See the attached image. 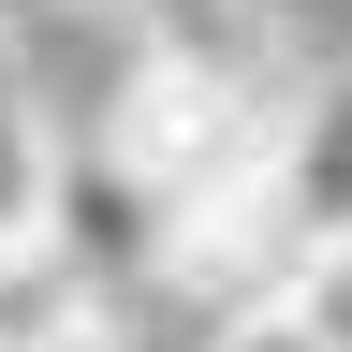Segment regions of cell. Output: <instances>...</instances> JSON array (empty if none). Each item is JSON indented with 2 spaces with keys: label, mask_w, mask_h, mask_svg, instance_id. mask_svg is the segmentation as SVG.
<instances>
[{
  "label": "cell",
  "mask_w": 352,
  "mask_h": 352,
  "mask_svg": "<svg viewBox=\"0 0 352 352\" xmlns=\"http://www.w3.org/2000/svg\"><path fill=\"white\" fill-rule=\"evenodd\" d=\"M88 294H103V279H88V264H74L59 235H30V250H0V352H59L74 323H103Z\"/></svg>",
  "instance_id": "6da1fadb"
},
{
  "label": "cell",
  "mask_w": 352,
  "mask_h": 352,
  "mask_svg": "<svg viewBox=\"0 0 352 352\" xmlns=\"http://www.w3.org/2000/svg\"><path fill=\"white\" fill-rule=\"evenodd\" d=\"M44 206H59V147H44V118L0 88V250H30Z\"/></svg>",
  "instance_id": "7a4b0ae2"
},
{
  "label": "cell",
  "mask_w": 352,
  "mask_h": 352,
  "mask_svg": "<svg viewBox=\"0 0 352 352\" xmlns=\"http://www.w3.org/2000/svg\"><path fill=\"white\" fill-rule=\"evenodd\" d=\"M206 352H338V338H323V308H308V294H250V308H220Z\"/></svg>",
  "instance_id": "3957f363"
},
{
  "label": "cell",
  "mask_w": 352,
  "mask_h": 352,
  "mask_svg": "<svg viewBox=\"0 0 352 352\" xmlns=\"http://www.w3.org/2000/svg\"><path fill=\"white\" fill-rule=\"evenodd\" d=\"M294 294H308V308H323V338L352 352V235H323V264H308V279H294Z\"/></svg>",
  "instance_id": "277c9868"
},
{
  "label": "cell",
  "mask_w": 352,
  "mask_h": 352,
  "mask_svg": "<svg viewBox=\"0 0 352 352\" xmlns=\"http://www.w3.org/2000/svg\"><path fill=\"white\" fill-rule=\"evenodd\" d=\"M44 15H59V0H0V44H15V30H44Z\"/></svg>",
  "instance_id": "5b68a950"
},
{
  "label": "cell",
  "mask_w": 352,
  "mask_h": 352,
  "mask_svg": "<svg viewBox=\"0 0 352 352\" xmlns=\"http://www.w3.org/2000/svg\"><path fill=\"white\" fill-rule=\"evenodd\" d=\"M59 352H118V338H103V323H74V338H59Z\"/></svg>",
  "instance_id": "8992f818"
}]
</instances>
